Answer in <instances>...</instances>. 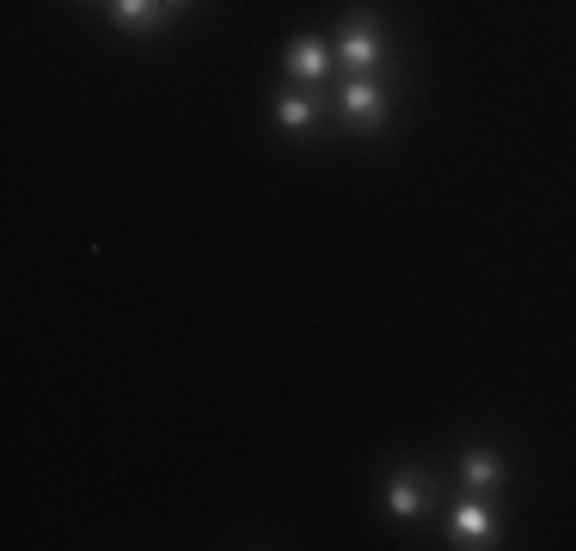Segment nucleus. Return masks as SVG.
<instances>
[{
  "label": "nucleus",
  "mask_w": 576,
  "mask_h": 551,
  "mask_svg": "<svg viewBox=\"0 0 576 551\" xmlns=\"http://www.w3.org/2000/svg\"><path fill=\"white\" fill-rule=\"evenodd\" d=\"M325 68H331V49L319 43V37H294V43H289V73H301V80H319Z\"/></svg>",
  "instance_id": "3"
},
{
  "label": "nucleus",
  "mask_w": 576,
  "mask_h": 551,
  "mask_svg": "<svg viewBox=\"0 0 576 551\" xmlns=\"http://www.w3.org/2000/svg\"><path fill=\"white\" fill-rule=\"evenodd\" d=\"M276 122H282V129H306V122H313V98H306V92L276 98Z\"/></svg>",
  "instance_id": "7"
},
{
  "label": "nucleus",
  "mask_w": 576,
  "mask_h": 551,
  "mask_svg": "<svg viewBox=\"0 0 576 551\" xmlns=\"http://www.w3.org/2000/svg\"><path fill=\"white\" fill-rule=\"evenodd\" d=\"M460 478H466V490H497L502 484V465H497V453H466L460 460Z\"/></svg>",
  "instance_id": "6"
},
{
  "label": "nucleus",
  "mask_w": 576,
  "mask_h": 551,
  "mask_svg": "<svg viewBox=\"0 0 576 551\" xmlns=\"http://www.w3.org/2000/svg\"><path fill=\"white\" fill-rule=\"evenodd\" d=\"M110 7H117L123 24H135V31H141V24H154L159 12H166V0H110Z\"/></svg>",
  "instance_id": "8"
},
{
  "label": "nucleus",
  "mask_w": 576,
  "mask_h": 551,
  "mask_svg": "<svg viewBox=\"0 0 576 551\" xmlns=\"http://www.w3.org/2000/svg\"><path fill=\"white\" fill-rule=\"evenodd\" d=\"M166 7H184V0H166Z\"/></svg>",
  "instance_id": "9"
},
{
  "label": "nucleus",
  "mask_w": 576,
  "mask_h": 551,
  "mask_svg": "<svg viewBox=\"0 0 576 551\" xmlns=\"http://www.w3.org/2000/svg\"><path fill=\"white\" fill-rule=\"evenodd\" d=\"M423 502H429V484H423L417 472H399V478L387 484V509H392V514H423Z\"/></svg>",
  "instance_id": "4"
},
{
  "label": "nucleus",
  "mask_w": 576,
  "mask_h": 551,
  "mask_svg": "<svg viewBox=\"0 0 576 551\" xmlns=\"http://www.w3.org/2000/svg\"><path fill=\"white\" fill-rule=\"evenodd\" d=\"M331 56H338V61H350L355 73H368V68L380 61V31H374L368 19H350V24H343V37H338V49H331Z\"/></svg>",
  "instance_id": "2"
},
{
  "label": "nucleus",
  "mask_w": 576,
  "mask_h": 551,
  "mask_svg": "<svg viewBox=\"0 0 576 551\" xmlns=\"http://www.w3.org/2000/svg\"><path fill=\"white\" fill-rule=\"evenodd\" d=\"M343 117H350L355 129H380V122H387V98H380V86L368 80V73L343 80Z\"/></svg>",
  "instance_id": "1"
},
{
  "label": "nucleus",
  "mask_w": 576,
  "mask_h": 551,
  "mask_svg": "<svg viewBox=\"0 0 576 551\" xmlns=\"http://www.w3.org/2000/svg\"><path fill=\"white\" fill-rule=\"evenodd\" d=\"M453 533H460V545H490V539H497V521H490L478 502H460V514H453Z\"/></svg>",
  "instance_id": "5"
}]
</instances>
